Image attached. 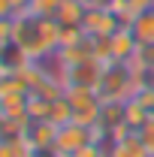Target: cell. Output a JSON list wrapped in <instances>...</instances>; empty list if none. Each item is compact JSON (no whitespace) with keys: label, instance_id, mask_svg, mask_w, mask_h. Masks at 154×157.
<instances>
[{"label":"cell","instance_id":"obj_12","mask_svg":"<svg viewBox=\"0 0 154 157\" xmlns=\"http://www.w3.org/2000/svg\"><path fill=\"white\" fill-rule=\"evenodd\" d=\"M27 100H30V94L3 91L0 94V115L3 118H18V121H30L27 118Z\"/></svg>","mask_w":154,"mask_h":157},{"label":"cell","instance_id":"obj_9","mask_svg":"<svg viewBox=\"0 0 154 157\" xmlns=\"http://www.w3.org/2000/svg\"><path fill=\"white\" fill-rule=\"evenodd\" d=\"M30 63H33V60L27 58L12 39L0 45V76H6V73H21V70L30 67Z\"/></svg>","mask_w":154,"mask_h":157},{"label":"cell","instance_id":"obj_13","mask_svg":"<svg viewBox=\"0 0 154 157\" xmlns=\"http://www.w3.org/2000/svg\"><path fill=\"white\" fill-rule=\"evenodd\" d=\"M85 12H88V6L82 0H60L58 12H55V21H58L60 27H82Z\"/></svg>","mask_w":154,"mask_h":157},{"label":"cell","instance_id":"obj_16","mask_svg":"<svg viewBox=\"0 0 154 157\" xmlns=\"http://www.w3.org/2000/svg\"><path fill=\"white\" fill-rule=\"evenodd\" d=\"M0 157H30V148L24 139H15V142H0Z\"/></svg>","mask_w":154,"mask_h":157},{"label":"cell","instance_id":"obj_17","mask_svg":"<svg viewBox=\"0 0 154 157\" xmlns=\"http://www.w3.org/2000/svg\"><path fill=\"white\" fill-rule=\"evenodd\" d=\"M60 0H30V12L33 15H42V18H55Z\"/></svg>","mask_w":154,"mask_h":157},{"label":"cell","instance_id":"obj_18","mask_svg":"<svg viewBox=\"0 0 154 157\" xmlns=\"http://www.w3.org/2000/svg\"><path fill=\"white\" fill-rule=\"evenodd\" d=\"M133 97L142 103V109L148 112V118H154V85H142V88L136 91Z\"/></svg>","mask_w":154,"mask_h":157},{"label":"cell","instance_id":"obj_8","mask_svg":"<svg viewBox=\"0 0 154 157\" xmlns=\"http://www.w3.org/2000/svg\"><path fill=\"white\" fill-rule=\"evenodd\" d=\"M55 139H58V124H52V121H30L24 130V142L30 151L55 145Z\"/></svg>","mask_w":154,"mask_h":157},{"label":"cell","instance_id":"obj_10","mask_svg":"<svg viewBox=\"0 0 154 157\" xmlns=\"http://www.w3.org/2000/svg\"><path fill=\"white\" fill-rule=\"evenodd\" d=\"M127 27H130V33L136 36L139 45H151V42H154V9L136 12L133 18L127 21Z\"/></svg>","mask_w":154,"mask_h":157},{"label":"cell","instance_id":"obj_22","mask_svg":"<svg viewBox=\"0 0 154 157\" xmlns=\"http://www.w3.org/2000/svg\"><path fill=\"white\" fill-rule=\"evenodd\" d=\"M142 9H154V0H127V12H130V18H133L136 12H142Z\"/></svg>","mask_w":154,"mask_h":157},{"label":"cell","instance_id":"obj_5","mask_svg":"<svg viewBox=\"0 0 154 157\" xmlns=\"http://www.w3.org/2000/svg\"><path fill=\"white\" fill-rule=\"evenodd\" d=\"M103 70H106V63L91 58V60H82V63H73V67H64L60 78H64V88H94L97 91V85L103 78Z\"/></svg>","mask_w":154,"mask_h":157},{"label":"cell","instance_id":"obj_7","mask_svg":"<svg viewBox=\"0 0 154 157\" xmlns=\"http://www.w3.org/2000/svg\"><path fill=\"white\" fill-rule=\"evenodd\" d=\"M106 52H109V63H130L139 52V42L130 33V27H118L112 36H106Z\"/></svg>","mask_w":154,"mask_h":157},{"label":"cell","instance_id":"obj_2","mask_svg":"<svg viewBox=\"0 0 154 157\" xmlns=\"http://www.w3.org/2000/svg\"><path fill=\"white\" fill-rule=\"evenodd\" d=\"M142 85H148L145 76H139L130 63H106L103 78L97 85V94L103 103H127Z\"/></svg>","mask_w":154,"mask_h":157},{"label":"cell","instance_id":"obj_26","mask_svg":"<svg viewBox=\"0 0 154 157\" xmlns=\"http://www.w3.org/2000/svg\"><path fill=\"white\" fill-rule=\"evenodd\" d=\"M0 45H3V42H0Z\"/></svg>","mask_w":154,"mask_h":157},{"label":"cell","instance_id":"obj_6","mask_svg":"<svg viewBox=\"0 0 154 157\" xmlns=\"http://www.w3.org/2000/svg\"><path fill=\"white\" fill-rule=\"evenodd\" d=\"M118 27H124V21L118 18L109 6H88L85 21H82V30H85L88 36H94V39H106V36H112Z\"/></svg>","mask_w":154,"mask_h":157},{"label":"cell","instance_id":"obj_1","mask_svg":"<svg viewBox=\"0 0 154 157\" xmlns=\"http://www.w3.org/2000/svg\"><path fill=\"white\" fill-rule=\"evenodd\" d=\"M12 42L30 60H45L60 48V24L55 18H42V15H18L12 18Z\"/></svg>","mask_w":154,"mask_h":157},{"label":"cell","instance_id":"obj_21","mask_svg":"<svg viewBox=\"0 0 154 157\" xmlns=\"http://www.w3.org/2000/svg\"><path fill=\"white\" fill-rule=\"evenodd\" d=\"M73 157H109V145H106V142H91V145H85L82 151H76Z\"/></svg>","mask_w":154,"mask_h":157},{"label":"cell","instance_id":"obj_20","mask_svg":"<svg viewBox=\"0 0 154 157\" xmlns=\"http://www.w3.org/2000/svg\"><path fill=\"white\" fill-rule=\"evenodd\" d=\"M136 136L142 139V145H145V148H148V154L154 157V118H148V121L136 130Z\"/></svg>","mask_w":154,"mask_h":157},{"label":"cell","instance_id":"obj_24","mask_svg":"<svg viewBox=\"0 0 154 157\" xmlns=\"http://www.w3.org/2000/svg\"><path fill=\"white\" fill-rule=\"evenodd\" d=\"M148 85H154V73H151V76H148Z\"/></svg>","mask_w":154,"mask_h":157},{"label":"cell","instance_id":"obj_4","mask_svg":"<svg viewBox=\"0 0 154 157\" xmlns=\"http://www.w3.org/2000/svg\"><path fill=\"white\" fill-rule=\"evenodd\" d=\"M91 142H103L100 130L97 127H85V124H76V121H67L58 127V139H55V148H58L64 157H73L76 151H82L85 145Z\"/></svg>","mask_w":154,"mask_h":157},{"label":"cell","instance_id":"obj_23","mask_svg":"<svg viewBox=\"0 0 154 157\" xmlns=\"http://www.w3.org/2000/svg\"><path fill=\"white\" fill-rule=\"evenodd\" d=\"M30 157H64V154H60L55 145H48V148H37V151H30Z\"/></svg>","mask_w":154,"mask_h":157},{"label":"cell","instance_id":"obj_3","mask_svg":"<svg viewBox=\"0 0 154 157\" xmlns=\"http://www.w3.org/2000/svg\"><path fill=\"white\" fill-rule=\"evenodd\" d=\"M64 100L70 106V121L85 124V127H97L103 100L94 88H64Z\"/></svg>","mask_w":154,"mask_h":157},{"label":"cell","instance_id":"obj_11","mask_svg":"<svg viewBox=\"0 0 154 157\" xmlns=\"http://www.w3.org/2000/svg\"><path fill=\"white\" fill-rule=\"evenodd\" d=\"M109 157H151V154H148V148L142 145V139L136 136V130H133L127 136L109 142Z\"/></svg>","mask_w":154,"mask_h":157},{"label":"cell","instance_id":"obj_15","mask_svg":"<svg viewBox=\"0 0 154 157\" xmlns=\"http://www.w3.org/2000/svg\"><path fill=\"white\" fill-rule=\"evenodd\" d=\"M30 12V0H0V18H18Z\"/></svg>","mask_w":154,"mask_h":157},{"label":"cell","instance_id":"obj_25","mask_svg":"<svg viewBox=\"0 0 154 157\" xmlns=\"http://www.w3.org/2000/svg\"><path fill=\"white\" fill-rule=\"evenodd\" d=\"M0 121H3V115H0Z\"/></svg>","mask_w":154,"mask_h":157},{"label":"cell","instance_id":"obj_19","mask_svg":"<svg viewBox=\"0 0 154 157\" xmlns=\"http://www.w3.org/2000/svg\"><path fill=\"white\" fill-rule=\"evenodd\" d=\"M88 36L82 27H60V48H67V45H79L82 39Z\"/></svg>","mask_w":154,"mask_h":157},{"label":"cell","instance_id":"obj_14","mask_svg":"<svg viewBox=\"0 0 154 157\" xmlns=\"http://www.w3.org/2000/svg\"><path fill=\"white\" fill-rule=\"evenodd\" d=\"M130 67H133L139 76H145V82H148V76L154 73V42L151 45H139V52L130 60Z\"/></svg>","mask_w":154,"mask_h":157}]
</instances>
